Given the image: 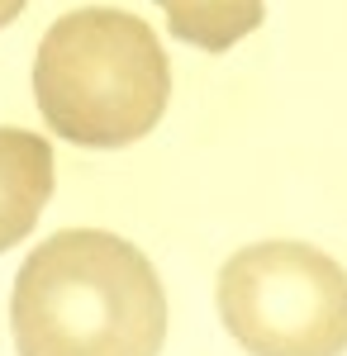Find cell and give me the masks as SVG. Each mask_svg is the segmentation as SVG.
<instances>
[{"instance_id":"8992f818","label":"cell","mask_w":347,"mask_h":356,"mask_svg":"<svg viewBox=\"0 0 347 356\" xmlns=\"http://www.w3.org/2000/svg\"><path fill=\"white\" fill-rule=\"evenodd\" d=\"M20 10H24V0H0V29L10 19H20Z\"/></svg>"},{"instance_id":"3957f363","label":"cell","mask_w":347,"mask_h":356,"mask_svg":"<svg viewBox=\"0 0 347 356\" xmlns=\"http://www.w3.org/2000/svg\"><path fill=\"white\" fill-rule=\"evenodd\" d=\"M219 318L247 356H343L347 271L309 243H252L219 271Z\"/></svg>"},{"instance_id":"6da1fadb","label":"cell","mask_w":347,"mask_h":356,"mask_svg":"<svg viewBox=\"0 0 347 356\" xmlns=\"http://www.w3.org/2000/svg\"><path fill=\"white\" fill-rule=\"evenodd\" d=\"M10 328L20 356H157L167 295L129 238L62 228L15 275Z\"/></svg>"},{"instance_id":"5b68a950","label":"cell","mask_w":347,"mask_h":356,"mask_svg":"<svg viewBox=\"0 0 347 356\" xmlns=\"http://www.w3.org/2000/svg\"><path fill=\"white\" fill-rule=\"evenodd\" d=\"M167 29L200 53H229L262 24V0H157Z\"/></svg>"},{"instance_id":"7a4b0ae2","label":"cell","mask_w":347,"mask_h":356,"mask_svg":"<svg viewBox=\"0 0 347 356\" xmlns=\"http://www.w3.org/2000/svg\"><path fill=\"white\" fill-rule=\"evenodd\" d=\"M33 100L43 124L77 147H129L167 114L171 67L138 15L86 5L43 33Z\"/></svg>"},{"instance_id":"277c9868","label":"cell","mask_w":347,"mask_h":356,"mask_svg":"<svg viewBox=\"0 0 347 356\" xmlns=\"http://www.w3.org/2000/svg\"><path fill=\"white\" fill-rule=\"evenodd\" d=\"M53 200V147L33 129H0V252L24 243Z\"/></svg>"}]
</instances>
